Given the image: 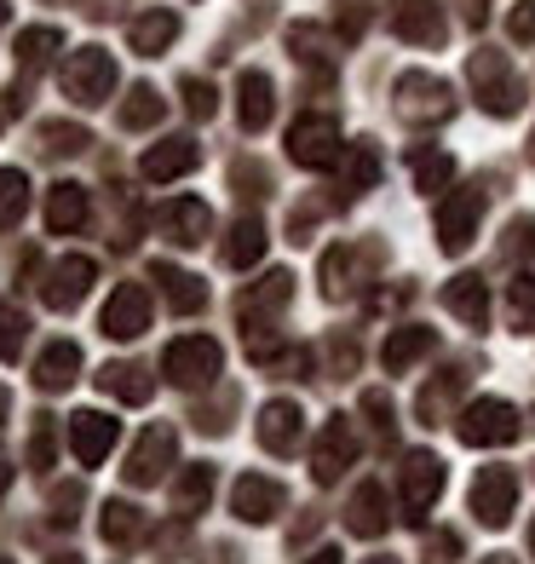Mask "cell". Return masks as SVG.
I'll return each instance as SVG.
<instances>
[{
    "mask_svg": "<svg viewBox=\"0 0 535 564\" xmlns=\"http://www.w3.org/2000/svg\"><path fill=\"white\" fill-rule=\"evenodd\" d=\"M294 300V276L288 271H271L260 289H248L242 300H237V317H242V340H248V351L260 357H271V335H276V317H283V305Z\"/></svg>",
    "mask_w": 535,
    "mask_h": 564,
    "instance_id": "obj_1",
    "label": "cell"
},
{
    "mask_svg": "<svg viewBox=\"0 0 535 564\" xmlns=\"http://www.w3.org/2000/svg\"><path fill=\"white\" fill-rule=\"evenodd\" d=\"M467 75H472L478 105L490 110V116H518V105H524V82H518V69L506 64V53H495V46H483V53H472Z\"/></svg>",
    "mask_w": 535,
    "mask_h": 564,
    "instance_id": "obj_2",
    "label": "cell"
},
{
    "mask_svg": "<svg viewBox=\"0 0 535 564\" xmlns=\"http://www.w3.org/2000/svg\"><path fill=\"white\" fill-rule=\"evenodd\" d=\"M116 93V58L105 46H81V53L64 58V98L81 110H98Z\"/></svg>",
    "mask_w": 535,
    "mask_h": 564,
    "instance_id": "obj_3",
    "label": "cell"
},
{
    "mask_svg": "<svg viewBox=\"0 0 535 564\" xmlns=\"http://www.w3.org/2000/svg\"><path fill=\"white\" fill-rule=\"evenodd\" d=\"M438 496H444V460L432 449H410V455H403V467H397V507H403V519L426 524V512H432Z\"/></svg>",
    "mask_w": 535,
    "mask_h": 564,
    "instance_id": "obj_4",
    "label": "cell"
},
{
    "mask_svg": "<svg viewBox=\"0 0 535 564\" xmlns=\"http://www.w3.org/2000/svg\"><path fill=\"white\" fill-rule=\"evenodd\" d=\"M219 369H225V351H219V340H208V335H185V340H173V346L162 351V375L173 380V387H185V392L214 387Z\"/></svg>",
    "mask_w": 535,
    "mask_h": 564,
    "instance_id": "obj_5",
    "label": "cell"
},
{
    "mask_svg": "<svg viewBox=\"0 0 535 564\" xmlns=\"http://www.w3.org/2000/svg\"><path fill=\"white\" fill-rule=\"evenodd\" d=\"M455 432H461V444H472V449H501L524 432V421L506 398H478V403H467V415Z\"/></svg>",
    "mask_w": 535,
    "mask_h": 564,
    "instance_id": "obj_6",
    "label": "cell"
},
{
    "mask_svg": "<svg viewBox=\"0 0 535 564\" xmlns=\"http://www.w3.org/2000/svg\"><path fill=\"white\" fill-rule=\"evenodd\" d=\"M173 455H178V432H173V426H150V432H139V444H133V455H127L121 473H127V484H133V490H150V484L167 478Z\"/></svg>",
    "mask_w": 535,
    "mask_h": 564,
    "instance_id": "obj_7",
    "label": "cell"
},
{
    "mask_svg": "<svg viewBox=\"0 0 535 564\" xmlns=\"http://www.w3.org/2000/svg\"><path fill=\"white\" fill-rule=\"evenodd\" d=\"M288 156L299 167H335L340 162V121L335 116H299L288 127Z\"/></svg>",
    "mask_w": 535,
    "mask_h": 564,
    "instance_id": "obj_8",
    "label": "cell"
},
{
    "mask_svg": "<svg viewBox=\"0 0 535 564\" xmlns=\"http://www.w3.org/2000/svg\"><path fill=\"white\" fill-rule=\"evenodd\" d=\"M478 219H483V191L478 185L449 191L444 208H438V248L444 253H467L472 237H478Z\"/></svg>",
    "mask_w": 535,
    "mask_h": 564,
    "instance_id": "obj_9",
    "label": "cell"
},
{
    "mask_svg": "<svg viewBox=\"0 0 535 564\" xmlns=\"http://www.w3.org/2000/svg\"><path fill=\"white\" fill-rule=\"evenodd\" d=\"M357 460V426L351 415H328L323 432H317V444H312V473L317 484H340V473Z\"/></svg>",
    "mask_w": 535,
    "mask_h": 564,
    "instance_id": "obj_10",
    "label": "cell"
},
{
    "mask_svg": "<svg viewBox=\"0 0 535 564\" xmlns=\"http://www.w3.org/2000/svg\"><path fill=\"white\" fill-rule=\"evenodd\" d=\"M449 105H455L449 82H438V75H426V69L397 75V116L403 121H444Z\"/></svg>",
    "mask_w": 535,
    "mask_h": 564,
    "instance_id": "obj_11",
    "label": "cell"
},
{
    "mask_svg": "<svg viewBox=\"0 0 535 564\" xmlns=\"http://www.w3.org/2000/svg\"><path fill=\"white\" fill-rule=\"evenodd\" d=\"M472 512H478V524L501 530V524L518 512V478L506 473V467H483V473L472 478Z\"/></svg>",
    "mask_w": 535,
    "mask_h": 564,
    "instance_id": "obj_12",
    "label": "cell"
},
{
    "mask_svg": "<svg viewBox=\"0 0 535 564\" xmlns=\"http://www.w3.org/2000/svg\"><path fill=\"white\" fill-rule=\"evenodd\" d=\"M92 276H98V265L87 260V253H64V260H58L53 271H46V282H41V300L53 305V312H75V305L87 300Z\"/></svg>",
    "mask_w": 535,
    "mask_h": 564,
    "instance_id": "obj_13",
    "label": "cell"
},
{
    "mask_svg": "<svg viewBox=\"0 0 535 564\" xmlns=\"http://www.w3.org/2000/svg\"><path fill=\"white\" fill-rule=\"evenodd\" d=\"M98 328H105L110 340H139L144 328H150V294H144V282H121V289L105 300Z\"/></svg>",
    "mask_w": 535,
    "mask_h": 564,
    "instance_id": "obj_14",
    "label": "cell"
},
{
    "mask_svg": "<svg viewBox=\"0 0 535 564\" xmlns=\"http://www.w3.org/2000/svg\"><path fill=\"white\" fill-rule=\"evenodd\" d=\"M116 438H121V421L98 415V409H75L69 415V449H75L81 467H98V460L116 449Z\"/></svg>",
    "mask_w": 535,
    "mask_h": 564,
    "instance_id": "obj_15",
    "label": "cell"
},
{
    "mask_svg": "<svg viewBox=\"0 0 535 564\" xmlns=\"http://www.w3.org/2000/svg\"><path fill=\"white\" fill-rule=\"evenodd\" d=\"M156 230L178 248H196L214 230V214H208V202H196V196H173V202L156 208Z\"/></svg>",
    "mask_w": 535,
    "mask_h": 564,
    "instance_id": "obj_16",
    "label": "cell"
},
{
    "mask_svg": "<svg viewBox=\"0 0 535 564\" xmlns=\"http://www.w3.org/2000/svg\"><path fill=\"white\" fill-rule=\"evenodd\" d=\"M283 501H288L283 484H276V478H260V473H242L237 490H231V512H237L242 524H271L276 512H283Z\"/></svg>",
    "mask_w": 535,
    "mask_h": 564,
    "instance_id": "obj_17",
    "label": "cell"
},
{
    "mask_svg": "<svg viewBox=\"0 0 535 564\" xmlns=\"http://www.w3.org/2000/svg\"><path fill=\"white\" fill-rule=\"evenodd\" d=\"M271 116H276V87H271V75L242 69V82H237V121H242V133H265Z\"/></svg>",
    "mask_w": 535,
    "mask_h": 564,
    "instance_id": "obj_18",
    "label": "cell"
},
{
    "mask_svg": "<svg viewBox=\"0 0 535 564\" xmlns=\"http://www.w3.org/2000/svg\"><path fill=\"white\" fill-rule=\"evenodd\" d=\"M299 438H305V415H299V403L276 398V403H265V409H260V444H265L271 455H294V449H299Z\"/></svg>",
    "mask_w": 535,
    "mask_h": 564,
    "instance_id": "obj_19",
    "label": "cell"
},
{
    "mask_svg": "<svg viewBox=\"0 0 535 564\" xmlns=\"http://www.w3.org/2000/svg\"><path fill=\"white\" fill-rule=\"evenodd\" d=\"M444 305L461 323H472V328H490V282L483 276H472V271H461V276H449L444 282Z\"/></svg>",
    "mask_w": 535,
    "mask_h": 564,
    "instance_id": "obj_20",
    "label": "cell"
},
{
    "mask_svg": "<svg viewBox=\"0 0 535 564\" xmlns=\"http://www.w3.org/2000/svg\"><path fill=\"white\" fill-rule=\"evenodd\" d=\"M392 23H397V35L415 41V46H438L444 41V7L438 0H397Z\"/></svg>",
    "mask_w": 535,
    "mask_h": 564,
    "instance_id": "obj_21",
    "label": "cell"
},
{
    "mask_svg": "<svg viewBox=\"0 0 535 564\" xmlns=\"http://www.w3.org/2000/svg\"><path fill=\"white\" fill-rule=\"evenodd\" d=\"M196 162H201L196 139H162V144H150V150H144V178H156V185H167V178H185V173H196Z\"/></svg>",
    "mask_w": 535,
    "mask_h": 564,
    "instance_id": "obj_22",
    "label": "cell"
},
{
    "mask_svg": "<svg viewBox=\"0 0 535 564\" xmlns=\"http://www.w3.org/2000/svg\"><path fill=\"white\" fill-rule=\"evenodd\" d=\"M346 524H351V535H386V524H392V501H386V490L380 484H357V496H351V507H346Z\"/></svg>",
    "mask_w": 535,
    "mask_h": 564,
    "instance_id": "obj_23",
    "label": "cell"
},
{
    "mask_svg": "<svg viewBox=\"0 0 535 564\" xmlns=\"http://www.w3.org/2000/svg\"><path fill=\"white\" fill-rule=\"evenodd\" d=\"M98 392L121 398V403H150L156 398V375H150L144 364H105L98 369Z\"/></svg>",
    "mask_w": 535,
    "mask_h": 564,
    "instance_id": "obj_24",
    "label": "cell"
},
{
    "mask_svg": "<svg viewBox=\"0 0 535 564\" xmlns=\"http://www.w3.org/2000/svg\"><path fill=\"white\" fill-rule=\"evenodd\" d=\"M75 375H81V346H75V340H53V346L35 357V387L41 392L75 387Z\"/></svg>",
    "mask_w": 535,
    "mask_h": 564,
    "instance_id": "obj_25",
    "label": "cell"
},
{
    "mask_svg": "<svg viewBox=\"0 0 535 564\" xmlns=\"http://www.w3.org/2000/svg\"><path fill=\"white\" fill-rule=\"evenodd\" d=\"M265 219H253V214H242L237 225H231V237H225V265H231V271H248V265H260L265 260Z\"/></svg>",
    "mask_w": 535,
    "mask_h": 564,
    "instance_id": "obj_26",
    "label": "cell"
},
{
    "mask_svg": "<svg viewBox=\"0 0 535 564\" xmlns=\"http://www.w3.org/2000/svg\"><path fill=\"white\" fill-rule=\"evenodd\" d=\"M150 276H156V289L167 294V305L173 312H201V305H208V289H201V276H190V271H178V265H167V260H156L150 265Z\"/></svg>",
    "mask_w": 535,
    "mask_h": 564,
    "instance_id": "obj_27",
    "label": "cell"
},
{
    "mask_svg": "<svg viewBox=\"0 0 535 564\" xmlns=\"http://www.w3.org/2000/svg\"><path fill=\"white\" fill-rule=\"evenodd\" d=\"M173 35H178V18L173 12H144V18L127 23V46H133L139 58H162L167 46H173Z\"/></svg>",
    "mask_w": 535,
    "mask_h": 564,
    "instance_id": "obj_28",
    "label": "cell"
},
{
    "mask_svg": "<svg viewBox=\"0 0 535 564\" xmlns=\"http://www.w3.org/2000/svg\"><path fill=\"white\" fill-rule=\"evenodd\" d=\"M426 351H438V335H432V328H421V323H403L397 335L386 340V351H380V357H386L392 375H410Z\"/></svg>",
    "mask_w": 535,
    "mask_h": 564,
    "instance_id": "obj_29",
    "label": "cell"
},
{
    "mask_svg": "<svg viewBox=\"0 0 535 564\" xmlns=\"http://www.w3.org/2000/svg\"><path fill=\"white\" fill-rule=\"evenodd\" d=\"M46 225L58 230V237H69V230L87 225V191L69 185V178H58L53 191H46Z\"/></svg>",
    "mask_w": 535,
    "mask_h": 564,
    "instance_id": "obj_30",
    "label": "cell"
},
{
    "mask_svg": "<svg viewBox=\"0 0 535 564\" xmlns=\"http://www.w3.org/2000/svg\"><path fill=\"white\" fill-rule=\"evenodd\" d=\"M208 501H214V467L196 460V467H185L173 484V512L178 519H196V512H208Z\"/></svg>",
    "mask_w": 535,
    "mask_h": 564,
    "instance_id": "obj_31",
    "label": "cell"
},
{
    "mask_svg": "<svg viewBox=\"0 0 535 564\" xmlns=\"http://www.w3.org/2000/svg\"><path fill=\"white\" fill-rule=\"evenodd\" d=\"M363 265H374V248H363V253H351V248H328V260H323V294H328V300H340L346 289H357Z\"/></svg>",
    "mask_w": 535,
    "mask_h": 564,
    "instance_id": "obj_32",
    "label": "cell"
},
{
    "mask_svg": "<svg viewBox=\"0 0 535 564\" xmlns=\"http://www.w3.org/2000/svg\"><path fill=\"white\" fill-rule=\"evenodd\" d=\"M461 387H467V369H444L432 387L421 392V403H415V415L426 421V426H444V409L461 398Z\"/></svg>",
    "mask_w": 535,
    "mask_h": 564,
    "instance_id": "obj_33",
    "label": "cell"
},
{
    "mask_svg": "<svg viewBox=\"0 0 535 564\" xmlns=\"http://www.w3.org/2000/svg\"><path fill=\"white\" fill-rule=\"evenodd\" d=\"M98 530H105V542L110 547H127V542H139L144 535V512L133 507V501H105V519H98Z\"/></svg>",
    "mask_w": 535,
    "mask_h": 564,
    "instance_id": "obj_34",
    "label": "cell"
},
{
    "mask_svg": "<svg viewBox=\"0 0 535 564\" xmlns=\"http://www.w3.org/2000/svg\"><path fill=\"white\" fill-rule=\"evenodd\" d=\"M167 116V98L156 87H133L127 93V105H121V127L127 133H144V127H156Z\"/></svg>",
    "mask_w": 535,
    "mask_h": 564,
    "instance_id": "obj_35",
    "label": "cell"
},
{
    "mask_svg": "<svg viewBox=\"0 0 535 564\" xmlns=\"http://www.w3.org/2000/svg\"><path fill=\"white\" fill-rule=\"evenodd\" d=\"M23 214H30V178L18 167H0V230H18Z\"/></svg>",
    "mask_w": 535,
    "mask_h": 564,
    "instance_id": "obj_36",
    "label": "cell"
},
{
    "mask_svg": "<svg viewBox=\"0 0 535 564\" xmlns=\"http://www.w3.org/2000/svg\"><path fill=\"white\" fill-rule=\"evenodd\" d=\"M58 46H64V35H58V30H46V23H41V30H23V35H18V64H23V75L46 69Z\"/></svg>",
    "mask_w": 535,
    "mask_h": 564,
    "instance_id": "obj_37",
    "label": "cell"
},
{
    "mask_svg": "<svg viewBox=\"0 0 535 564\" xmlns=\"http://www.w3.org/2000/svg\"><path fill=\"white\" fill-rule=\"evenodd\" d=\"M374 178H380L374 144H357V150H351V162H346V173H340V191H346V196H363V191H374Z\"/></svg>",
    "mask_w": 535,
    "mask_h": 564,
    "instance_id": "obj_38",
    "label": "cell"
},
{
    "mask_svg": "<svg viewBox=\"0 0 535 564\" xmlns=\"http://www.w3.org/2000/svg\"><path fill=\"white\" fill-rule=\"evenodd\" d=\"M23 335H30V317H23L12 300H0V364H12L23 351Z\"/></svg>",
    "mask_w": 535,
    "mask_h": 564,
    "instance_id": "obj_39",
    "label": "cell"
},
{
    "mask_svg": "<svg viewBox=\"0 0 535 564\" xmlns=\"http://www.w3.org/2000/svg\"><path fill=\"white\" fill-rule=\"evenodd\" d=\"M455 178V162L444 156V150H415V185L421 191H444Z\"/></svg>",
    "mask_w": 535,
    "mask_h": 564,
    "instance_id": "obj_40",
    "label": "cell"
},
{
    "mask_svg": "<svg viewBox=\"0 0 535 564\" xmlns=\"http://www.w3.org/2000/svg\"><path fill=\"white\" fill-rule=\"evenodd\" d=\"M506 312H513V328L535 335V276H518L513 294H506Z\"/></svg>",
    "mask_w": 535,
    "mask_h": 564,
    "instance_id": "obj_41",
    "label": "cell"
},
{
    "mask_svg": "<svg viewBox=\"0 0 535 564\" xmlns=\"http://www.w3.org/2000/svg\"><path fill=\"white\" fill-rule=\"evenodd\" d=\"M41 139H46V150H53V156H81V150L92 144V139H87V127H64V121L41 127Z\"/></svg>",
    "mask_w": 535,
    "mask_h": 564,
    "instance_id": "obj_42",
    "label": "cell"
},
{
    "mask_svg": "<svg viewBox=\"0 0 535 564\" xmlns=\"http://www.w3.org/2000/svg\"><path fill=\"white\" fill-rule=\"evenodd\" d=\"M30 467L35 473H46V467H53V421H35V438H30Z\"/></svg>",
    "mask_w": 535,
    "mask_h": 564,
    "instance_id": "obj_43",
    "label": "cell"
},
{
    "mask_svg": "<svg viewBox=\"0 0 535 564\" xmlns=\"http://www.w3.org/2000/svg\"><path fill=\"white\" fill-rule=\"evenodd\" d=\"M185 110H190V116H201V121L214 116V87L201 82V75H190V82H185Z\"/></svg>",
    "mask_w": 535,
    "mask_h": 564,
    "instance_id": "obj_44",
    "label": "cell"
},
{
    "mask_svg": "<svg viewBox=\"0 0 535 564\" xmlns=\"http://www.w3.org/2000/svg\"><path fill=\"white\" fill-rule=\"evenodd\" d=\"M351 369H357V340L335 335L328 340V375H351Z\"/></svg>",
    "mask_w": 535,
    "mask_h": 564,
    "instance_id": "obj_45",
    "label": "cell"
},
{
    "mask_svg": "<svg viewBox=\"0 0 535 564\" xmlns=\"http://www.w3.org/2000/svg\"><path fill=\"white\" fill-rule=\"evenodd\" d=\"M363 415L374 421L380 438H392V403H386V392H363Z\"/></svg>",
    "mask_w": 535,
    "mask_h": 564,
    "instance_id": "obj_46",
    "label": "cell"
},
{
    "mask_svg": "<svg viewBox=\"0 0 535 564\" xmlns=\"http://www.w3.org/2000/svg\"><path fill=\"white\" fill-rule=\"evenodd\" d=\"M75 507H81V484H64V490H53V524H75Z\"/></svg>",
    "mask_w": 535,
    "mask_h": 564,
    "instance_id": "obj_47",
    "label": "cell"
},
{
    "mask_svg": "<svg viewBox=\"0 0 535 564\" xmlns=\"http://www.w3.org/2000/svg\"><path fill=\"white\" fill-rule=\"evenodd\" d=\"M506 30H513V41H535V0H518Z\"/></svg>",
    "mask_w": 535,
    "mask_h": 564,
    "instance_id": "obj_48",
    "label": "cell"
},
{
    "mask_svg": "<svg viewBox=\"0 0 535 564\" xmlns=\"http://www.w3.org/2000/svg\"><path fill=\"white\" fill-rule=\"evenodd\" d=\"M506 237H513V242H506L513 253H529V248H535V219H518L513 230H506Z\"/></svg>",
    "mask_w": 535,
    "mask_h": 564,
    "instance_id": "obj_49",
    "label": "cell"
},
{
    "mask_svg": "<svg viewBox=\"0 0 535 564\" xmlns=\"http://www.w3.org/2000/svg\"><path fill=\"white\" fill-rule=\"evenodd\" d=\"M305 564H346V558H340V547H317V553L305 558Z\"/></svg>",
    "mask_w": 535,
    "mask_h": 564,
    "instance_id": "obj_50",
    "label": "cell"
},
{
    "mask_svg": "<svg viewBox=\"0 0 535 564\" xmlns=\"http://www.w3.org/2000/svg\"><path fill=\"white\" fill-rule=\"evenodd\" d=\"M7 490H12V460H7V449H0V501H7Z\"/></svg>",
    "mask_w": 535,
    "mask_h": 564,
    "instance_id": "obj_51",
    "label": "cell"
},
{
    "mask_svg": "<svg viewBox=\"0 0 535 564\" xmlns=\"http://www.w3.org/2000/svg\"><path fill=\"white\" fill-rule=\"evenodd\" d=\"M46 564H81V558H75V553H58V558H46Z\"/></svg>",
    "mask_w": 535,
    "mask_h": 564,
    "instance_id": "obj_52",
    "label": "cell"
},
{
    "mask_svg": "<svg viewBox=\"0 0 535 564\" xmlns=\"http://www.w3.org/2000/svg\"><path fill=\"white\" fill-rule=\"evenodd\" d=\"M483 564H518V558H506V553H490V558H483Z\"/></svg>",
    "mask_w": 535,
    "mask_h": 564,
    "instance_id": "obj_53",
    "label": "cell"
},
{
    "mask_svg": "<svg viewBox=\"0 0 535 564\" xmlns=\"http://www.w3.org/2000/svg\"><path fill=\"white\" fill-rule=\"evenodd\" d=\"M7 403H12V398H7V387H0V421H7Z\"/></svg>",
    "mask_w": 535,
    "mask_h": 564,
    "instance_id": "obj_54",
    "label": "cell"
},
{
    "mask_svg": "<svg viewBox=\"0 0 535 564\" xmlns=\"http://www.w3.org/2000/svg\"><path fill=\"white\" fill-rule=\"evenodd\" d=\"M363 564H397V558H386V553H380V558H363Z\"/></svg>",
    "mask_w": 535,
    "mask_h": 564,
    "instance_id": "obj_55",
    "label": "cell"
},
{
    "mask_svg": "<svg viewBox=\"0 0 535 564\" xmlns=\"http://www.w3.org/2000/svg\"><path fill=\"white\" fill-rule=\"evenodd\" d=\"M529 553H535V524H529Z\"/></svg>",
    "mask_w": 535,
    "mask_h": 564,
    "instance_id": "obj_56",
    "label": "cell"
},
{
    "mask_svg": "<svg viewBox=\"0 0 535 564\" xmlns=\"http://www.w3.org/2000/svg\"><path fill=\"white\" fill-rule=\"evenodd\" d=\"M0 30H7V7H0Z\"/></svg>",
    "mask_w": 535,
    "mask_h": 564,
    "instance_id": "obj_57",
    "label": "cell"
},
{
    "mask_svg": "<svg viewBox=\"0 0 535 564\" xmlns=\"http://www.w3.org/2000/svg\"><path fill=\"white\" fill-rule=\"evenodd\" d=\"M0 564H12V558H0Z\"/></svg>",
    "mask_w": 535,
    "mask_h": 564,
    "instance_id": "obj_58",
    "label": "cell"
}]
</instances>
